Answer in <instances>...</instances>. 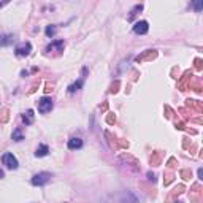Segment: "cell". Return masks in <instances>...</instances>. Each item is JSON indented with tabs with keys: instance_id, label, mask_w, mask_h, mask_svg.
Masks as SVG:
<instances>
[{
	"instance_id": "obj_1",
	"label": "cell",
	"mask_w": 203,
	"mask_h": 203,
	"mask_svg": "<svg viewBox=\"0 0 203 203\" xmlns=\"http://www.w3.org/2000/svg\"><path fill=\"white\" fill-rule=\"evenodd\" d=\"M52 106H54V103H52L51 97H40V99H38V102H37L38 113H42V114L49 113V111L52 110Z\"/></svg>"
},
{
	"instance_id": "obj_2",
	"label": "cell",
	"mask_w": 203,
	"mask_h": 203,
	"mask_svg": "<svg viewBox=\"0 0 203 203\" xmlns=\"http://www.w3.org/2000/svg\"><path fill=\"white\" fill-rule=\"evenodd\" d=\"M114 203H138V198L135 197L132 192L124 191V192L114 195Z\"/></svg>"
},
{
	"instance_id": "obj_3",
	"label": "cell",
	"mask_w": 203,
	"mask_h": 203,
	"mask_svg": "<svg viewBox=\"0 0 203 203\" xmlns=\"http://www.w3.org/2000/svg\"><path fill=\"white\" fill-rule=\"evenodd\" d=\"M2 162H3V165H5L8 170H16V168L19 167L18 159L13 156L11 152H5V154L2 156Z\"/></svg>"
},
{
	"instance_id": "obj_4",
	"label": "cell",
	"mask_w": 203,
	"mask_h": 203,
	"mask_svg": "<svg viewBox=\"0 0 203 203\" xmlns=\"http://www.w3.org/2000/svg\"><path fill=\"white\" fill-rule=\"evenodd\" d=\"M30 51H32V45L29 43V42H24V43H19V45H16V48H15V54L18 57H27L30 54Z\"/></svg>"
},
{
	"instance_id": "obj_5",
	"label": "cell",
	"mask_w": 203,
	"mask_h": 203,
	"mask_svg": "<svg viewBox=\"0 0 203 203\" xmlns=\"http://www.w3.org/2000/svg\"><path fill=\"white\" fill-rule=\"evenodd\" d=\"M49 179H51V173L42 171V173H37L32 178V184L33 186H45V184L49 183Z\"/></svg>"
},
{
	"instance_id": "obj_6",
	"label": "cell",
	"mask_w": 203,
	"mask_h": 203,
	"mask_svg": "<svg viewBox=\"0 0 203 203\" xmlns=\"http://www.w3.org/2000/svg\"><path fill=\"white\" fill-rule=\"evenodd\" d=\"M149 30V22L148 21H137L133 24V32L137 35H146Z\"/></svg>"
},
{
	"instance_id": "obj_7",
	"label": "cell",
	"mask_w": 203,
	"mask_h": 203,
	"mask_svg": "<svg viewBox=\"0 0 203 203\" xmlns=\"http://www.w3.org/2000/svg\"><path fill=\"white\" fill-rule=\"evenodd\" d=\"M67 146H68V149H72V151H75V149H81V148H83V140H81L79 137H73V138L68 140Z\"/></svg>"
},
{
	"instance_id": "obj_8",
	"label": "cell",
	"mask_w": 203,
	"mask_h": 203,
	"mask_svg": "<svg viewBox=\"0 0 203 203\" xmlns=\"http://www.w3.org/2000/svg\"><path fill=\"white\" fill-rule=\"evenodd\" d=\"M13 42H15V37H13V35H10V33L0 35V46H8V45H11Z\"/></svg>"
},
{
	"instance_id": "obj_9",
	"label": "cell",
	"mask_w": 203,
	"mask_h": 203,
	"mask_svg": "<svg viewBox=\"0 0 203 203\" xmlns=\"http://www.w3.org/2000/svg\"><path fill=\"white\" fill-rule=\"evenodd\" d=\"M54 49L62 51L64 49V40H56V42H52L51 45L46 46V51H54Z\"/></svg>"
},
{
	"instance_id": "obj_10",
	"label": "cell",
	"mask_w": 203,
	"mask_h": 203,
	"mask_svg": "<svg viewBox=\"0 0 203 203\" xmlns=\"http://www.w3.org/2000/svg\"><path fill=\"white\" fill-rule=\"evenodd\" d=\"M22 122H24L25 126L33 124V111H32V110H27V113L22 114Z\"/></svg>"
},
{
	"instance_id": "obj_11",
	"label": "cell",
	"mask_w": 203,
	"mask_h": 203,
	"mask_svg": "<svg viewBox=\"0 0 203 203\" xmlns=\"http://www.w3.org/2000/svg\"><path fill=\"white\" fill-rule=\"evenodd\" d=\"M83 84H84V78H79L76 83H73V84H70L68 86V92L70 94H73V92H76V90H79L81 87H83Z\"/></svg>"
},
{
	"instance_id": "obj_12",
	"label": "cell",
	"mask_w": 203,
	"mask_h": 203,
	"mask_svg": "<svg viewBox=\"0 0 203 203\" xmlns=\"http://www.w3.org/2000/svg\"><path fill=\"white\" fill-rule=\"evenodd\" d=\"M48 152H49V148L46 144H40L37 148V151H35V156L37 157H45V156H48Z\"/></svg>"
},
{
	"instance_id": "obj_13",
	"label": "cell",
	"mask_w": 203,
	"mask_h": 203,
	"mask_svg": "<svg viewBox=\"0 0 203 203\" xmlns=\"http://www.w3.org/2000/svg\"><path fill=\"white\" fill-rule=\"evenodd\" d=\"M56 30H57V29H56V25H48L46 29H45V33H46L48 38H52L54 35H56Z\"/></svg>"
},
{
	"instance_id": "obj_14",
	"label": "cell",
	"mask_w": 203,
	"mask_h": 203,
	"mask_svg": "<svg viewBox=\"0 0 203 203\" xmlns=\"http://www.w3.org/2000/svg\"><path fill=\"white\" fill-rule=\"evenodd\" d=\"M141 10H143V5H141V3H140V5H135V7H133V10L130 11V15L127 16V19H129V21H132V19H133V16L137 15L138 11H141Z\"/></svg>"
},
{
	"instance_id": "obj_15",
	"label": "cell",
	"mask_w": 203,
	"mask_h": 203,
	"mask_svg": "<svg viewBox=\"0 0 203 203\" xmlns=\"http://www.w3.org/2000/svg\"><path fill=\"white\" fill-rule=\"evenodd\" d=\"M13 140L15 141H22L24 140V135H22L21 129H16L15 132H13Z\"/></svg>"
},
{
	"instance_id": "obj_16",
	"label": "cell",
	"mask_w": 203,
	"mask_h": 203,
	"mask_svg": "<svg viewBox=\"0 0 203 203\" xmlns=\"http://www.w3.org/2000/svg\"><path fill=\"white\" fill-rule=\"evenodd\" d=\"M192 7L197 10V11H201V8H203V2H197V3H192Z\"/></svg>"
},
{
	"instance_id": "obj_17",
	"label": "cell",
	"mask_w": 203,
	"mask_h": 203,
	"mask_svg": "<svg viewBox=\"0 0 203 203\" xmlns=\"http://www.w3.org/2000/svg\"><path fill=\"white\" fill-rule=\"evenodd\" d=\"M201 176H203V170H201V168H198V178L201 179Z\"/></svg>"
},
{
	"instance_id": "obj_18",
	"label": "cell",
	"mask_w": 203,
	"mask_h": 203,
	"mask_svg": "<svg viewBox=\"0 0 203 203\" xmlns=\"http://www.w3.org/2000/svg\"><path fill=\"white\" fill-rule=\"evenodd\" d=\"M148 176H149V179H152V181H154V174H152L151 171H149V173H148Z\"/></svg>"
},
{
	"instance_id": "obj_19",
	"label": "cell",
	"mask_w": 203,
	"mask_h": 203,
	"mask_svg": "<svg viewBox=\"0 0 203 203\" xmlns=\"http://www.w3.org/2000/svg\"><path fill=\"white\" fill-rule=\"evenodd\" d=\"M5 5V2H0V7H3Z\"/></svg>"
}]
</instances>
